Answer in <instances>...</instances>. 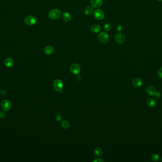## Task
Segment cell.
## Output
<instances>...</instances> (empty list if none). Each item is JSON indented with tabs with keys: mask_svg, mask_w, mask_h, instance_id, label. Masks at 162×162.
<instances>
[{
	"mask_svg": "<svg viewBox=\"0 0 162 162\" xmlns=\"http://www.w3.org/2000/svg\"><path fill=\"white\" fill-rule=\"evenodd\" d=\"M155 97H156L157 98H160V97H161V95L160 93L156 92V94L155 95Z\"/></svg>",
	"mask_w": 162,
	"mask_h": 162,
	"instance_id": "cell-26",
	"label": "cell"
},
{
	"mask_svg": "<svg viewBox=\"0 0 162 162\" xmlns=\"http://www.w3.org/2000/svg\"><path fill=\"white\" fill-rule=\"evenodd\" d=\"M6 114L3 112H0V119H3L5 117Z\"/></svg>",
	"mask_w": 162,
	"mask_h": 162,
	"instance_id": "cell-24",
	"label": "cell"
},
{
	"mask_svg": "<svg viewBox=\"0 0 162 162\" xmlns=\"http://www.w3.org/2000/svg\"><path fill=\"white\" fill-rule=\"evenodd\" d=\"M1 107L4 111H8L11 109V104L9 100H5L1 101Z\"/></svg>",
	"mask_w": 162,
	"mask_h": 162,
	"instance_id": "cell-5",
	"label": "cell"
},
{
	"mask_svg": "<svg viewBox=\"0 0 162 162\" xmlns=\"http://www.w3.org/2000/svg\"><path fill=\"white\" fill-rule=\"evenodd\" d=\"M62 17L63 20L66 22H69L71 20V15L68 12H64L62 13Z\"/></svg>",
	"mask_w": 162,
	"mask_h": 162,
	"instance_id": "cell-15",
	"label": "cell"
},
{
	"mask_svg": "<svg viewBox=\"0 0 162 162\" xmlns=\"http://www.w3.org/2000/svg\"><path fill=\"white\" fill-rule=\"evenodd\" d=\"M25 23L29 26L35 25L37 23L36 18L33 16L30 15L27 16L24 20Z\"/></svg>",
	"mask_w": 162,
	"mask_h": 162,
	"instance_id": "cell-4",
	"label": "cell"
},
{
	"mask_svg": "<svg viewBox=\"0 0 162 162\" xmlns=\"http://www.w3.org/2000/svg\"><path fill=\"white\" fill-rule=\"evenodd\" d=\"M111 29V25L109 23H106L104 25V30L106 31H108Z\"/></svg>",
	"mask_w": 162,
	"mask_h": 162,
	"instance_id": "cell-21",
	"label": "cell"
},
{
	"mask_svg": "<svg viewBox=\"0 0 162 162\" xmlns=\"http://www.w3.org/2000/svg\"><path fill=\"white\" fill-rule=\"evenodd\" d=\"M70 70L73 74L76 75L80 72L81 70V67L77 63H73L71 65Z\"/></svg>",
	"mask_w": 162,
	"mask_h": 162,
	"instance_id": "cell-7",
	"label": "cell"
},
{
	"mask_svg": "<svg viewBox=\"0 0 162 162\" xmlns=\"http://www.w3.org/2000/svg\"><path fill=\"white\" fill-rule=\"evenodd\" d=\"M4 63L7 67L11 68L14 65V61L11 58H8L5 60Z\"/></svg>",
	"mask_w": 162,
	"mask_h": 162,
	"instance_id": "cell-12",
	"label": "cell"
},
{
	"mask_svg": "<svg viewBox=\"0 0 162 162\" xmlns=\"http://www.w3.org/2000/svg\"><path fill=\"white\" fill-rule=\"evenodd\" d=\"M123 29V27L121 25H119L117 27V30L118 31H119V32L122 31Z\"/></svg>",
	"mask_w": 162,
	"mask_h": 162,
	"instance_id": "cell-25",
	"label": "cell"
},
{
	"mask_svg": "<svg viewBox=\"0 0 162 162\" xmlns=\"http://www.w3.org/2000/svg\"><path fill=\"white\" fill-rule=\"evenodd\" d=\"M98 39L102 43H107L109 40V36L108 34L104 31H102L98 35Z\"/></svg>",
	"mask_w": 162,
	"mask_h": 162,
	"instance_id": "cell-3",
	"label": "cell"
},
{
	"mask_svg": "<svg viewBox=\"0 0 162 162\" xmlns=\"http://www.w3.org/2000/svg\"><path fill=\"white\" fill-rule=\"evenodd\" d=\"M94 153L95 155H96L98 156H100L102 154V151L100 147H97L95 149Z\"/></svg>",
	"mask_w": 162,
	"mask_h": 162,
	"instance_id": "cell-19",
	"label": "cell"
},
{
	"mask_svg": "<svg viewBox=\"0 0 162 162\" xmlns=\"http://www.w3.org/2000/svg\"><path fill=\"white\" fill-rule=\"evenodd\" d=\"M54 89L56 91L61 92L63 88V83L62 81L59 79H55L53 82Z\"/></svg>",
	"mask_w": 162,
	"mask_h": 162,
	"instance_id": "cell-2",
	"label": "cell"
},
{
	"mask_svg": "<svg viewBox=\"0 0 162 162\" xmlns=\"http://www.w3.org/2000/svg\"><path fill=\"white\" fill-rule=\"evenodd\" d=\"M61 126L65 129H68L70 127V123L67 120H64L61 123Z\"/></svg>",
	"mask_w": 162,
	"mask_h": 162,
	"instance_id": "cell-18",
	"label": "cell"
},
{
	"mask_svg": "<svg viewBox=\"0 0 162 162\" xmlns=\"http://www.w3.org/2000/svg\"><path fill=\"white\" fill-rule=\"evenodd\" d=\"M55 118H56V120L57 121H61L62 120L63 117H62V116L61 115L57 114L56 116H55Z\"/></svg>",
	"mask_w": 162,
	"mask_h": 162,
	"instance_id": "cell-23",
	"label": "cell"
},
{
	"mask_svg": "<svg viewBox=\"0 0 162 162\" xmlns=\"http://www.w3.org/2000/svg\"><path fill=\"white\" fill-rule=\"evenodd\" d=\"M151 159L153 161L157 162L159 159V156L156 154H154L151 156Z\"/></svg>",
	"mask_w": 162,
	"mask_h": 162,
	"instance_id": "cell-20",
	"label": "cell"
},
{
	"mask_svg": "<svg viewBox=\"0 0 162 162\" xmlns=\"http://www.w3.org/2000/svg\"><path fill=\"white\" fill-rule=\"evenodd\" d=\"M147 92L150 96H155L156 93V89L152 86H148L146 89Z\"/></svg>",
	"mask_w": 162,
	"mask_h": 162,
	"instance_id": "cell-11",
	"label": "cell"
},
{
	"mask_svg": "<svg viewBox=\"0 0 162 162\" xmlns=\"http://www.w3.org/2000/svg\"><path fill=\"white\" fill-rule=\"evenodd\" d=\"M115 40L117 43L122 44L125 41V36L122 33H118L115 36Z\"/></svg>",
	"mask_w": 162,
	"mask_h": 162,
	"instance_id": "cell-8",
	"label": "cell"
},
{
	"mask_svg": "<svg viewBox=\"0 0 162 162\" xmlns=\"http://www.w3.org/2000/svg\"><path fill=\"white\" fill-rule=\"evenodd\" d=\"M157 1H158L159 2H161L162 1V0H157Z\"/></svg>",
	"mask_w": 162,
	"mask_h": 162,
	"instance_id": "cell-27",
	"label": "cell"
},
{
	"mask_svg": "<svg viewBox=\"0 0 162 162\" xmlns=\"http://www.w3.org/2000/svg\"><path fill=\"white\" fill-rule=\"evenodd\" d=\"M157 75L160 78H162V68H160L158 70L157 72Z\"/></svg>",
	"mask_w": 162,
	"mask_h": 162,
	"instance_id": "cell-22",
	"label": "cell"
},
{
	"mask_svg": "<svg viewBox=\"0 0 162 162\" xmlns=\"http://www.w3.org/2000/svg\"></svg>",
	"mask_w": 162,
	"mask_h": 162,
	"instance_id": "cell-29",
	"label": "cell"
},
{
	"mask_svg": "<svg viewBox=\"0 0 162 162\" xmlns=\"http://www.w3.org/2000/svg\"><path fill=\"white\" fill-rule=\"evenodd\" d=\"M143 84V81L141 79L139 78H135L132 81V85L136 87H140Z\"/></svg>",
	"mask_w": 162,
	"mask_h": 162,
	"instance_id": "cell-10",
	"label": "cell"
},
{
	"mask_svg": "<svg viewBox=\"0 0 162 162\" xmlns=\"http://www.w3.org/2000/svg\"><path fill=\"white\" fill-rule=\"evenodd\" d=\"M91 31L94 33H98L101 31V27L99 25L94 24L91 26Z\"/></svg>",
	"mask_w": 162,
	"mask_h": 162,
	"instance_id": "cell-16",
	"label": "cell"
},
{
	"mask_svg": "<svg viewBox=\"0 0 162 162\" xmlns=\"http://www.w3.org/2000/svg\"><path fill=\"white\" fill-rule=\"evenodd\" d=\"M94 12V9L92 6H88L85 9V13L86 15H91Z\"/></svg>",
	"mask_w": 162,
	"mask_h": 162,
	"instance_id": "cell-17",
	"label": "cell"
},
{
	"mask_svg": "<svg viewBox=\"0 0 162 162\" xmlns=\"http://www.w3.org/2000/svg\"><path fill=\"white\" fill-rule=\"evenodd\" d=\"M92 6L94 8H99L101 6L103 0H90Z\"/></svg>",
	"mask_w": 162,
	"mask_h": 162,
	"instance_id": "cell-9",
	"label": "cell"
},
{
	"mask_svg": "<svg viewBox=\"0 0 162 162\" xmlns=\"http://www.w3.org/2000/svg\"><path fill=\"white\" fill-rule=\"evenodd\" d=\"M61 15V11L58 9H54L52 10L49 13V18L53 20L58 19Z\"/></svg>",
	"mask_w": 162,
	"mask_h": 162,
	"instance_id": "cell-1",
	"label": "cell"
},
{
	"mask_svg": "<svg viewBox=\"0 0 162 162\" xmlns=\"http://www.w3.org/2000/svg\"><path fill=\"white\" fill-rule=\"evenodd\" d=\"M93 13L95 18L98 20H102L104 18V13L103 11L101 9H96Z\"/></svg>",
	"mask_w": 162,
	"mask_h": 162,
	"instance_id": "cell-6",
	"label": "cell"
},
{
	"mask_svg": "<svg viewBox=\"0 0 162 162\" xmlns=\"http://www.w3.org/2000/svg\"><path fill=\"white\" fill-rule=\"evenodd\" d=\"M147 104L151 108H154L156 106L157 102L154 99H149L147 100Z\"/></svg>",
	"mask_w": 162,
	"mask_h": 162,
	"instance_id": "cell-14",
	"label": "cell"
},
{
	"mask_svg": "<svg viewBox=\"0 0 162 162\" xmlns=\"http://www.w3.org/2000/svg\"><path fill=\"white\" fill-rule=\"evenodd\" d=\"M161 161H162V159H161Z\"/></svg>",
	"mask_w": 162,
	"mask_h": 162,
	"instance_id": "cell-28",
	"label": "cell"
},
{
	"mask_svg": "<svg viewBox=\"0 0 162 162\" xmlns=\"http://www.w3.org/2000/svg\"><path fill=\"white\" fill-rule=\"evenodd\" d=\"M54 48L51 45H48L45 47L44 49V52L46 55H51L54 52Z\"/></svg>",
	"mask_w": 162,
	"mask_h": 162,
	"instance_id": "cell-13",
	"label": "cell"
}]
</instances>
